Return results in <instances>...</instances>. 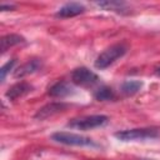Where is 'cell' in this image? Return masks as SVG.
<instances>
[{"label":"cell","instance_id":"9a60e30c","mask_svg":"<svg viewBox=\"0 0 160 160\" xmlns=\"http://www.w3.org/2000/svg\"><path fill=\"white\" fill-rule=\"evenodd\" d=\"M15 62H16V60H15V59H11L10 61H8L5 65L1 66V69H0V80H1V81H4L5 78H6V75H8V72H10V71L12 70Z\"/></svg>","mask_w":160,"mask_h":160},{"label":"cell","instance_id":"4fadbf2b","mask_svg":"<svg viewBox=\"0 0 160 160\" xmlns=\"http://www.w3.org/2000/svg\"><path fill=\"white\" fill-rule=\"evenodd\" d=\"M142 86V82L139 81V80H126L121 84L120 86V90L122 94L128 95V96H131L134 94H136Z\"/></svg>","mask_w":160,"mask_h":160},{"label":"cell","instance_id":"9c48e42d","mask_svg":"<svg viewBox=\"0 0 160 160\" xmlns=\"http://www.w3.org/2000/svg\"><path fill=\"white\" fill-rule=\"evenodd\" d=\"M85 11V6L79 2H68L62 5L55 14L56 18H72Z\"/></svg>","mask_w":160,"mask_h":160},{"label":"cell","instance_id":"5b68a950","mask_svg":"<svg viewBox=\"0 0 160 160\" xmlns=\"http://www.w3.org/2000/svg\"><path fill=\"white\" fill-rule=\"evenodd\" d=\"M71 81L79 86H91L99 81V76L88 68H78L71 72Z\"/></svg>","mask_w":160,"mask_h":160},{"label":"cell","instance_id":"ba28073f","mask_svg":"<svg viewBox=\"0 0 160 160\" xmlns=\"http://www.w3.org/2000/svg\"><path fill=\"white\" fill-rule=\"evenodd\" d=\"M32 89H34L32 85H30L29 82L20 81V82H16L12 86H10L9 90L6 91L5 96L9 100H18V99L25 96L26 94H29L30 91H32Z\"/></svg>","mask_w":160,"mask_h":160},{"label":"cell","instance_id":"6da1fadb","mask_svg":"<svg viewBox=\"0 0 160 160\" xmlns=\"http://www.w3.org/2000/svg\"><path fill=\"white\" fill-rule=\"evenodd\" d=\"M128 51V48L124 44H114L109 48H106L95 60L94 66L96 69H106L110 65H112L116 60L121 59Z\"/></svg>","mask_w":160,"mask_h":160},{"label":"cell","instance_id":"277c9868","mask_svg":"<svg viewBox=\"0 0 160 160\" xmlns=\"http://www.w3.org/2000/svg\"><path fill=\"white\" fill-rule=\"evenodd\" d=\"M108 121L109 118L106 115H89L84 118L72 119L70 122H68V126L78 130H91L95 128L104 126Z\"/></svg>","mask_w":160,"mask_h":160},{"label":"cell","instance_id":"8fae6325","mask_svg":"<svg viewBox=\"0 0 160 160\" xmlns=\"http://www.w3.org/2000/svg\"><path fill=\"white\" fill-rule=\"evenodd\" d=\"M25 42V39L21 36V35H18V34H8L5 36L1 38L0 40V49H1V52H5L8 49L15 46V45H19V44H24Z\"/></svg>","mask_w":160,"mask_h":160},{"label":"cell","instance_id":"e0dca14e","mask_svg":"<svg viewBox=\"0 0 160 160\" xmlns=\"http://www.w3.org/2000/svg\"><path fill=\"white\" fill-rule=\"evenodd\" d=\"M154 74H155L156 76H159V78H160V65H158V66L154 69Z\"/></svg>","mask_w":160,"mask_h":160},{"label":"cell","instance_id":"7a4b0ae2","mask_svg":"<svg viewBox=\"0 0 160 160\" xmlns=\"http://www.w3.org/2000/svg\"><path fill=\"white\" fill-rule=\"evenodd\" d=\"M51 140L59 144L70 145V146H96L92 139L88 136H82L80 134L68 132V131H58L51 135Z\"/></svg>","mask_w":160,"mask_h":160},{"label":"cell","instance_id":"2e32d148","mask_svg":"<svg viewBox=\"0 0 160 160\" xmlns=\"http://www.w3.org/2000/svg\"><path fill=\"white\" fill-rule=\"evenodd\" d=\"M0 9H1V10H12L14 6H12V5H6V4H1Z\"/></svg>","mask_w":160,"mask_h":160},{"label":"cell","instance_id":"52a82bcc","mask_svg":"<svg viewBox=\"0 0 160 160\" xmlns=\"http://www.w3.org/2000/svg\"><path fill=\"white\" fill-rule=\"evenodd\" d=\"M41 68H42V61L40 59H31V60H28L25 64L20 65L14 71V76L16 79L24 78L26 75H30V74H34V72L39 71Z\"/></svg>","mask_w":160,"mask_h":160},{"label":"cell","instance_id":"8992f818","mask_svg":"<svg viewBox=\"0 0 160 160\" xmlns=\"http://www.w3.org/2000/svg\"><path fill=\"white\" fill-rule=\"evenodd\" d=\"M68 106L69 105L62 102V101H60V102H49V104L44 105L42 108H40L36 111L34 118L38 119V120H45V119H48V118H50L52 115H56V114L64 111Z\"/></svg>","mask_w":160,"mask_h":160},{"label":"cell","instance_id":"30bf717a","mask_svg":"<svg viewBox=\"0 0 160 160\" xmlns=\"http://www.w3.org/2000/svg\"><path fill=\"white\" fill-rule=\"evenodd\" d=\"M48 94L51 98H65V96L74 94V89L66 81H58L52 86H50Z\"/></svg>","mask_w":160,"mask_h":160},{"label":"cell","instance_id":"5bb4252c","mask_svg":"<svg viewBox=\"0 0 160 160\" xmlns=\"http://www.w3.org/2000/svg\"><path fill=\"white\" fill-rule=\"evenodd\" d=\"M114 91L110 89V88H108V86H101V88H99L95 92H94V98L96 99V100H99V101H106V100H111V99H114Z\"/></svg>","mask_w":160,"mask_h":160},{"label":"cell","instance_id":"7c38bea8","mask_svg":"<svg viewBox=\"0 0 160 160\" xmlns=\"http://www.w3.org/2000/svg\"><path fill=\"white\" fill-rule=\"evenodd\" d=\"M96 5L104 10H111V11H116L119 14H125L129 11L126 4L122 1H98Z\"/></svg>","mask_w":160,"mask_h":160},{"label":"cell","instance_id":"3957f363","mask_svg":"<svg viewBox=\"0 0 160 160\" xmlns=\"http://www.w3.org/2000/svg\"><path fill=\"white\" fill-rule=\"evenodd\" d=\"M114 136L121 141H134V140H146V139H155L159 136V131L156 129L150 128H141V129H129L116 131Z\"/></svg>","mask_w":160,"mask_h":160}]
</instances>
